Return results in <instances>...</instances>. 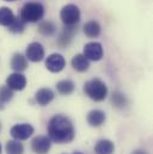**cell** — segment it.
Wrapping results in <instances>:
<instances>
[{
  "mask_svg": "<svg viewBox=\"0 0 153 154\" xmlns=\"http://www.w3.org/2000/svg\"><path fill=\"white\" fill-rule=\"evenodd\" d=\"M48 135L50 141L56 143H68L74 139V127L68 117L64 115L53 116L48 123Z\"/></svg>",
  "mask_w": 153,
  "mask_h": 154,
  "instance_id": "cell-1",
  "label": "cell"
},
{
  "mask_svg": "<svg viewBox=\"0 0 153 154\" xmlns=\"http://www.w3.org/2000/svg\"><path fill=\"white\" fill-rule=\"evenodd\" d=\"M84 92L95 102H102L108 96V87L101 79H91L84 85Z\"/></svg>",
  "mask_w": 153,
  "mask_h": 154,
  "instance_id": "cell-2",
  "label": "cell"
},
{
  "mask_svg": "<svg viewBox=\"0 0 153 154\" xmlns=\"http://www.w3.org/2000/svg\"><path fill=\"white\" fill-rule=\"evenodd\" d=\"M44 16V7L39 2H28L20 11V18L24 23H36Z\"/></svg>",
  "mask_w": 153,
  "mask_h": 154,
  "instance_id": "cell-3",
  "label": "cell"
},
{
  "mask_svg": "<svg viewBox=\"0 0 153 154\" xmlns=\"http://www.w3.org/2000/svg\"><path fill=\"white\" fill-rule=\"evenodd\" d=\"M60 18L67 26H74L80 20V10L76 5H66L60 12Z\"/></svg>",
  "mask_w": 153,
  "mask_h": 154,
  "instance_id": "cell-4",
  "label": "cell"
},
{
  "mask_svg": "<svg viewBox=\"0 0 153 154\" xmlns=\"http://www.w3.org/2000/svg\"><path fill=\"white\" fill-rule=\"evenodd\" d=\"M10 134L14 140L24 141V140H28L34 134V128H33V125H30L28 123L16 124L11 128Z\"/></svg>",
  "mask_w": 153,
  "mask_h": 154,
  "instance_id": "cell-5",
  "label": "cell"
},
{
  "mask_svg": "<svg viewBox=\"0 0 153 154\" xmlns=\"http://www.w3.org/2000/svg\"><path fill=\"white\" fill-rule=\"evenodd\" d=\"M66 66V60L61 54H50L45 60V67L52 73L61 72Z\"/></svg>",
  "mask_w": 153,
  "mask_h": 154,
  "instance_id": "cell-6",
  "label": "cell"
},
{
  "mask_svg": "<svg viewBox=\"0 0 153 154\" xmlns=\"http://www.w3.org/2000/svg\"><path fill=\"white\" fill-rule=\"evenodd\" d=\"M84 55L87 60L99 61L103 57V47L98 42H90L84 47Z\"/></svg>",
  "mask_w": 153,
  "mask_h": 154,
  "instance_id": "cell-7",
  "label": "cell"
},
{
  "mask_svg": "<svg viewBox=\"0 0 153 154\" xmlns=\"http://www.w3.org/2000/svg\"><path fill=\"white\" fill-rule=\"evenodd\" d=\"M27 59L31 62H39L44 59V48L41 43L38 42H33L28 45L27 48Z\"/></svg>",
  "mask_w": 153,
  "mask_h": 154,
  "instance_id": "cell-8",
  "label": "cell"
},
{
  "mask_svg": "<svg viewBox=\"0 0 153 154\" xmlns=\"http://www.w3.org/2000/svg\"><path fill=\"white\" fill-rule=\"evenodd\" d=\"M50 139L43 135L36 136L33 141H31V148L34 151V153L36 154H48L52 143H50Z\"/></svg>",
  "mask_w": 153,
  "mask_h": 154,
  "instance_id": "cell-9",
  "label": "cell"
},
{
  "mask_svg": "<svg viewBox=\"0 0 153 154\" xmlns=\"http://www.w3.org/2000/svg\"><path fill=\"white\" fill-rule=\"evenodd\" d=\"M6 86H8L12 91H22L27 86V78L19 72L12 73L6 79Z\"/></svg>",
  "mask_w": 153,
  "mask_h": 154,
  "instance_id": "cell-10",
  "label": "cell"
},
{
  "mask_svg": "<svg viewBox=\"0 0 153 154\" xmlns=\"http://www.w3.org/2000/svg\"><path fill=\"white\" fill-rule=\"evenodd\" d=\"M76 32V29L74 26H67L66 25V28L61 31V34H60V36L58 38V44L61 48H66L71 43V41H72Z\"/></svg>",
  "mask_w": 153,
  "mask_h": 154,
  "instance_id": "cell-11",
  "label": "cell"
},
{
  "mask_svg": "<svg viewBox=\"0 0 153 154\" xmlns=\"http://www.w3.org/2000/svg\"><path fill=\"white\" fill-rule=\"evenodd\" d=\"M35 99H36L37 104L42 105V106L48 105L54 99V92L50 88H39L35 94Z\"/></svg>",
  "mask_w": 153,
  "mask_h": 154,
  "instance_id": "cell-12",
  "label": "cell"
},
{
  "mask_svg": "<svg viewBox=\"0 0 153 154\" xmlns=\"http://www.w3.org/2000/svg\"><path fill=\"white\" fill-rule=\"evenodd\" d=\"M105 114L102 110H91L87 114V123L91 127H99L105 122Z\"/></svg>",
  "mask_w": 153,
  "mask_h": 154,
  "instance_id": "cell-13",
  "label": "cell"
},
{
  "mask_svg": "<svg viewBox=\"0 0 153 154\" xmlns=\"http://www.w3.org/2000/svg\"><path fill=\"white\" fill-rule=\"evenodd\" d=\"M11 68L14 69L16 72H23L28 68V60L24 55L19 54V53H16L13 56H12V60H11Z\"/></svg>",
  "mask_w": 153,
  "mask_h": 154,
  "instance_id": "cell-14",
  "label": "cell"
},
{
  "mask_svg": "<svg viewBox=\"0 0 153 154\" xmlns=\"http://www.w3.org/2000/svg\"><path fill=\"white\" fill-rule=\"evenodd\" d=\"M115 151L114 142L107 139L99 140L95 146V153L96 154H113Z\"/></svg>",
  "mask_w": 153,
  "mask_h": 154,
  "instance_id": "cell-15",
  "label": "cell"
},
{
  "mask_svg": "<svg viewBox=\"0 0 153 154\" xmlns=\"http://www.w3.org/2000/svg\"><path fill=\"white\" fill-rule=\"evenodd\" d=\"M71 63H72L73 69H76V72H85L90 67V61L85 57L84 54H76L72 59Z\"/></svg>",
  "mask_w": 153,
  "mask_h": 154,
  "instance_id": "cell-16",
  "label": "cell"
},
{
  "mask_svg": "<svg viewBox=\"0 0 153 154\" xmlns=\"http://www.w3.org/2000/svg\"><path fill=\"white\" fill-rule=\"evenodd\" d=\"M84 34L90 38L98 37L101 34V25L96 20H90L84 25Z\"/></svg>",
  "mask_w": 153,
  "mask_h": 154,
  "instance_id": "cell-17",
  "label": "cell"
},
{
  "mask_svg": "<svg viewBox=\"0 0 153 154\" xmlns=\"http://www.w3.org/2000/svg\"><path fill=\"white\" fill-rule=\"evenodd\" d=\"M76 88V85L72 80H61L56 84V90L60 94H64V96H68L71 94Z\"/></svg>",
  "mask_w": 153,
  "mask_h": 154,
  "instance_id": "cell-18",
  "label": "cell"
},
{
  "mask_svg": "<svg viewBox=\"0 0 153 154\" xmlns=\"http://www.w3.org/2000/svg\"><path fill=\"white\" fill-rule=\"evenodd\" d=\"M14 19V14L8 7H0V25L8 26Z\"/></svg>",
  "mask_w": 153,
  "mask_h": 154,
  "instance_id": "cell-19",
  "label": "cell"
},
{
  "mask_svg": "<svg viewBox=\"0 0 153 154\" xmlns=\"http://www.w3.org/2000/svg\"><path fill=\"white\" fill-rule=\"evenodd\" d=\"M6 153L7 154H23L24 153V147L18 140H11L7 141L6 143Z\"/></svg>",
  "mask_w": 153,
  "mask_h": 154,
  "instance_id": "cell-20",
  "label": "cell"
},
{
  "mask_svg": "<svg viewBox=\"0 0 153 154\" xmlns=\"http://www.w3.org/2000/svg\"><path fill=\"white\" fill-rule=\"evenodd\" d=\"M38 31H39L42 35H44V36H53V35L55 34V31H56V26H55V24H54L53 22H50V20H44V22H42V23L39 24Z\"/></svg>",
  "mask_w": 153,
  "mask_h": 154,
  "instance_id": "cell-21",
  "label": "cell"
},
{
  "mask_svg": "<svg viewBox=\"0 0 153 154\" xmlns=\"http://www.w3.org/2000/svg\"><path fill=\"white\" fill-rule=\"evenodd\" d=\"M111 102L116 108H124L127 105V98L121 92H114L111 96Z\"/></svg>",
  "mask_w": 153,
  "mask_h": 154,
  "instance_id": "cell-22",
  "label": "cell"
},
{
  "mask_svg": "<svg viewBox=\"0 0 153 154\" xmlns=\"http://www.w3.org/2000/svg\"><path fill=\"white\" fill-rule=\"evenodd\" d=\"M10 31L12 32H16V34H19V32H23L24 31V28H25V23L22 20V18H16L13 19V22L7 26Z\"/></svg>",
  "mask_w": 153,
  "mask_h": 154,
  "instance_id": "cell-23",
  "label": "cell"
},
{
  "mask_svg": "<svg viewBox=\"0 0 153 154\" xmlns=\"http://www.w3.org/2000/svg\"><path fill=\"white\" fill-rule=\"evenodd\" d=\"M13 97V91L8 86H1L0 87V102L1 103H7L12 99Z\"/></svg>",
  "mask_w": 153,
  "mask_h": 154,
  "instance_id": "cell-24",
  "label": "cell"
},
{
  "mask_svg": "<svg viewBox=\"0 0 153 154\" xmlns=\"http://www.w3.org/2000/svg\"><path fill=\"white\" fill-rule=\"evenodd\" d=\"M132 154H147L145 151H142V149H136V151H134Z\"/></svg>",
  "mask_w": 153,
  "mask_h": 154,
  "instance_id": "cell-25",
  "label": "cell"
},
{
  "mask_svg": "<svg viewBox=\"0 0 153 154\" xmlns=\"http://www.w3.org/2000/svg\"><path fill=\"white\" fill-rule=\"evenodd\" d=\"M2 109H4V103L0 102V110H2Z\"/></svg>",
  "mask_w": 153,
  "mask_h": 154,
  "instance_id": "cell-26",
  "label": "cell"
},
{
  "mask_svg": "<svg viewBox=\"0 0 153 154\" xmlns=\"http://www.w3.org/2000/svg\"><path fill=\"white\" fill-rule=\"evenodd\" d=\"M73 154H83V153H80V152H74Z\"/></svg>",
  "mask_w": 153,
  "mask_h": 154,
  "instance_id": "cell-27",
  "label": "cell"
},
{
  "mask_svg": "<svg viewBox=\"0 0 153 154\" xmlns=\"http://www.w3.org/2000/svg\"><path fill=\"white\" fill-rule=\"evenodd\" d=\"M5 1H16V0H5Z\"/></svg>",
  "mask_w": 153,
  "mask_h": 154,
  "instance_id": "cell-28",
  "label": "cell"
},
{
  "mask_svg": "<svg viewBox=\"0 0 153 154\" xmlns=\"http://www.w3.org/2000/svg\"><path fill=\"white\" fill-rule=\"evenodd\" d=\"M0 154H1V145H0Z\"/></svg>",
  "mask_w": 153,
  "mask_h": 154,
  "instance_id": "cell-29",
  "label": "cell"
}]
</instances>
